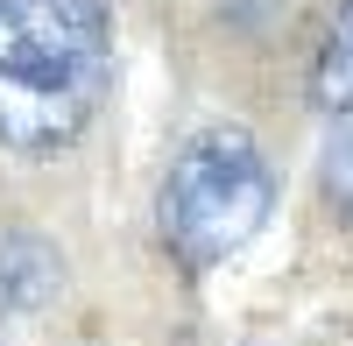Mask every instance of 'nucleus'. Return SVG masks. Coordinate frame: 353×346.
<instances>
[{
    "instance_id": "obj_1",
    "label": "nucleus",
    "mask_w": 353,
    "mask_h": 346,
    "mask_svg": "<svg viewBox=\"0 0 353 346\" xmlns=\"http://www.w3.org/2000/svg\"><path fill=\"white\" fill-rule=\"evenodd\" d=\"M113 85L106 0H0V141L57 156L92 128Z\"/></svg>"
},
{
    "instance_id": "obj_4",
    "label": "nucleus",
    "mask_w": 353,
    "mask_h": 346,
    "mask_svg": "<svg viewBox=\"0 0 353 346\" xmlns=\"http://www.w3.org/2000/svg\"><path fill=\"white\" fill-rule=\"evenodd\" d=\"M311 106L332 113V121L353 113V0H339V14L325 28V50L311 64Z\"/></svg>"
},
{
    "instance_id": "obj_5",
    "label": "nucleus",
    "mask_w": 353,
    "mask_h": 346,
    "mask_svg": "<svg viewBox=\"0 0 353 346\" xmlns=\"http://www.w3.org/2000/svg\"><path fill=\"white\" fill-rule=\"evenodd\" d=\"M325 191L339 198V205L353 212V113H346V128L332 141V156H325Z\"/></svg>"
},
{
    "instance_id": "obj_2",
    "label": "nucleus",
    "mask_w": 353,
    "mask_h": 346,
    "mask_svg": "<svg viewBox=\"0 0 353 346\" xmlns=\"http://www.w3.org/2000/svg\"><path fill=\"white\" fill-rule=\"evenodd\" d=\"M269 205H276L269 156L254 149L248 128L219 121V128L184 134V149L170 156V177H163V198H156V226L191 269H212V262L241 254L261 234Z\"/></svg>"
},
{
    "instance_id": "obj_3",
    "label": "nucleus",
    "mask_w": 353,
    "mask_h": 346,
    "mask_svg": "<svg viewBox=\"0 0 353 346\" xmlns=\"http://www.w3.org/2000/svg\"><path fill=\"white\" fill-rule=\"evenodd\" d=\"M64 254H57L36 226H8L0 234V318H14V311H43L64 297Z\"/></svg>"
}]
</instances>
